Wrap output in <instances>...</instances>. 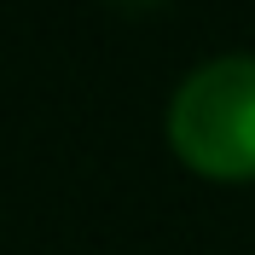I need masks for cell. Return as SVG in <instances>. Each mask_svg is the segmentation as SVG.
<instances>
[{
  "label": "cell",
  "mask_w": 255,
  "mask_h": 255,
  "mask_svg": "<svg viewBox=\"0 0 255 255\" xmlns=\"http://www.w3.org/2000/svg\"><path fill=\"white\" fill-rule=\"evenodd\" d=\"M111 6H122V12H157L162 0H111Z\"/></svg>",
  "instance_id": "cell-2"
},
{
  "label": "cell",
  "mask_w": 255,
  "mask_h": 255,
  "mask_svg": "<svg viewBox=\"0 0 255 255\" xmlns=\"http://www.w3.org/2000/svg\"><path fill=\"white\" fill-rule=\"evenodd\" d=\"M168 145L203 180H255V52L197 64L168 99Z\"/></svg>",
  "instance_id": "cell-1"
}]
</instances>
